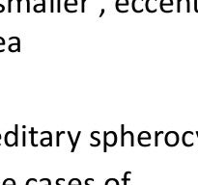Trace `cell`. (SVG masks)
Returning <instances> with one entry per match:
<instances>
[{
    "label": "cell",
    "instance_id": "cell-1",
    "mask_svg": "<svg viewBox=\"0 0 198 185\" xmlns=\"http://www.w3.org/2000/svg\"><path fill=\"white\" fill-rule=\"evenodd\" d=\"M104 151H107V147H113L117 144V135L114 131H104Z\"/></svg>",
    "mask_w": 198,
    "mask_h": 185
},
{
    "label": "cell",
    "instance_id": "cell-2",
    "mask_svg": "<svg viewBox=\"0 0 198 185\" xmlns=\"http://www.w3.org/2000/svg\"><path fill=\"white\" fill-rule=\"evenodd\" d=\"M165 144L168 147H175L179 143V135L175 131H169L165 134Z\"/></svg>",
    "mask_w": 198,
    "mask_h": 185
},
{
    "label": "cell",
    "instance_id": "cell-3",
    "mask_svg": "<svg viewBox=\"0 0 198 185\" xmlns=\"http://www.w3.org/2000/svg\"><path fill=\"white\" fill-rule=\"evenodd\" d=\"M5 144L8 147H17V137H16V133L15 131H8L5 135Z\"/></svg>",
    "mask_w": 198,
    "mask_h": 185
},
{
    "label": "cell",
    "instance_id": "cell-4",
    "mask_svg": "<svg viewBox=\"0 0 198 185\" xmlns=\"http://www.w3.org/2000/svg\"><path fill=\"white\" fill-rule=\"evenodd\" d=\"M150 141L151 140V134L148 131H141L139 134H138V144H141L143 141Z\"/></svg>",
    "mask_w": 198,
    "mask_h": 185
},
{
    "label": "cell",
    "instance_id": "cell-5",
    "mask_svg": "<svg viewBox=\"0 0 198 185\" xmlns=\"http://www.w3.org/2000/svg\"><path fill=\"white\" fill-rule=\"evenodd\" d=\"M144 0H142V1L139 2V4H137V0H132V4H131V7H132V10L133 12L135 13H142L143 12V8H142V4H143Z\"/></svg>",
    "mask_w": 198,
    "mask_h": 185
},
{
    "label": "cell",
    "instance_id": "cell-6",
    "mask_svg": "<svg viewBox=\"0 0 198 185\" xmlns=\"http://www.w3.org/2000/svg\"><path fill=\"white\" fill-rule=\"evenodd\" d=\"M40 144L42 145L43 147H51L52 146V134L51 135H49L48 138L44 137V138L41 139Z\"/></svg>",
    "mask_w": 198,
    "mask_h": 185
},
{
    "label": "cell",
    "instance_id": "cell-7",
    "mask_svg": "<svg viewBox=\"0 0 198 185\" xmlns=\"http://www.w3.org/2000/svg\"><path fill=\"white\" fill-rule=\"evenodd\" d=\"M100 135V132L99 131H93L91 133V138L93 139V140L96 142V145H95V147H98V146H100V144H101V141H100V139L97 137V136H99Z\"/></svg>",
    "mask_w": 198,
    "mask_h": 185
},
{
    "label": "cell",
    "instance_id": "cell-8",
    "mask_svg": "<svg viewBox=\"0 0 198 185\" xmlns=\"http://www.w3.org/2000/svg\"><path fill=\"white\" fill-rule=\"evenodd\" d=\"M29 133L31 134V145L33 146V147H38V146L35 144V142H34V140H35V135H38V131H35L34 128L32 127V128H31V131H29Z\"/></svg>",
    "mask_w": 198,
    "mask_h": 185
},
{
    "label": "cell",
    "instance_id": "cell-9",
    "mask_svg": "<svg viewBox=\"0 0 198 185\" xmlns=\"http://www.w3.org/2000/svg\"><path fill=\"white\" fill-rule=\"evenodd\" d=\"M160 7H165V6H173V0H162L159 4Z\"/></svg>",
    "mask_w": 198,
    "mask_h": 185
},
{
    "label": "cell",
    "instance_id": "cell-10",
    "mask_svg": "<svg viewBox=\"0 0 198 185\" xmlns=\"http://www.w3.org/2000/svg\"><path fill=\"white\" fill-rule=\"evenodd\" d=\"M128 4H130L128 0H116V3H115V5L127 7V6H128Z\"/></svg>",
    "mask_w": 198,
    "mask_h": 185
},
{
    "label": "cell",
    "instance_id": "cell-11",
    "mask_svg": "<svg viewBox=\"0 0 198 185\" xmlns=\"http://www.w3.org/2000/svg\"><path fill=\"white\" fill-rule=\"evenodd\" d=\"M80 135H81V131H78V132H77V135H76V140H75V142H73V147H72V152H73V151L76 150V145H77V143H78V140H79Z\"/></svg>",
    "mask_w": 198,
    "mask_h": 185
},
{
    "label": "cell",
    "instance_id": "cell-12",
    "mask_svg": "<svg viewBox=\"0 0 198 185\" xmlns=\"http://www.w3.org/2000/svg\"><path fill=\"white\" fill-rule=\"evenodd\" d=\"M163 131H156L155 132V147L159 146V135H162Z\"/></svg>",
    "mask_w": 198,
    "mask_h": 185
},
{
    "label": "cell",
    "instance_id": "cell-13",
    "mask_svg": "<svg viewBox=\"0 0 198 185\" xmlns=\"http://www.w3.org/2000/svg\"><path fill=\"white\" fill-rule=\"evenodd\" d=\"M105 185H119V182H118V180L115 178H109L107 180Z\"/></svg>",
    "mask_w": 198,
    "mask_h": 185
},
{
    "label": "cell",
    "instance_id": "cell-14",
    "mask_svg": "<svg viewBox=\"0 0 198 185\" xmlns=\"http://www.w3.org/2000/svg\"><path fill=\"white\" fill-rule=\"evenodd\" d=\"M63 134H65V132L64 131H58L57 133H56V141H57V143H56V146L57 147H60V136L61 135H63Z\"/></svg>",
    "mask_w": 198,
    "mask_h": 185
},
{
    "label": "cell",
    "instance_id": "cell-15",
    "mask_svg": "<svg viewBox=\"0 0 198 185\" xmlns=\"http://www.w3.org/2000/svg\"><path fill=\"white\" fill-rule=\"evenodd\" d=\"M130 174H131V172H126V173H125V175H124V177L122 178L123 182H124V185H127L128 181H130V180H131L130 177H128V175Z\"/></svg>",
    "mask_w": 198,
    "mask_h": 185
},
{
    "label": "cell",
    "instance_id": "cell-16",
    "mask_svg": "<svg viewBox=\"0 0 198 185\" xmlns=\"http://www.w3.org/2000/svg\"><path fill=\"white\" fill-rule=\"evenodd\" d=\"M3 185H16V181L12 178H7L4 180Z\"/></svg>",
    "mask_w": 198,
    "mask_h": 185
},
{
    "label": "cell",
    "instance_id": "cell-17",
    "mask_svg": "<svg viewBox=\"0 0 198 185\" xmlns=\"http://www.w3.org/2000/svg\"><path fill=\"white\" fill-rule=\"evenodd\" d=\"M22 146H26V131H22Z\"/></svg>",
    "mask_w": 198,
    "mask_h": 185
},
{
    "label": "cell",
    "instance_id": "cell-18",
    "mask_svg": "<svg viewBox=\"0 0 198 185\" xmlns=\"http://www.w3.org/2000/svg\"><path fill=\"white\" fill-rule=\"evenodd\" d=\"M87 0H81V12L84 13L85 12V2Z\"/></svg>",
    "mask_w": 198,
    "mask_h": 185
},
{
    "label": "cell",
    "instance_id": "cell-19",
    "mask_svg": "<svg viewBox=\"0 0 198 185\" xmlns=\"http://www.w3.org/2000/svg\"><path fill=\"white\" fill-rule=\"evenodd\" d=\"M12 2H13V0H8V12L9 13L12 12Z\"/></svg>",
    "mask_w": 198,
    "mask_h": 185
},
{
    "label": "cell",
    "instance_id": "cell-20",
    "mask_svg": "<svg viewBox=\"0 0 198 185\" xmlns=\"http://www.w3.org/2000/svg\"><path fill=\"white\" fill-rule=\"evenodd\" d=\"M57 12H61V0H57Z\"/></svg>",
    "mask_w": 198,
    "mask_h": 185
},
{
    "label": "cell",
    "instance_id": "cell-21",
    "mask_svg": "<svg viewBox=\"0 0 198 185\" xmlns=\"http://www.w3.org/2000/svg\"><path fill=\"white\" fill-rule=\"evenodd\" d=\"M50 12H54V0H50Z\"/></svg>",
    "mask_w": 198,
    "mask_h": 185
},
{
    "label": "cell",
    "instance_id": "cell-22",
    "mask_svg": "<svg viewBox=\"0 0 198 185\" xmlns=\"http://www.w3.org/2000/svg\"><path fill=\"white\" fill-rule=\"evenodd\" d=\"M26 4H27L26 12H27V13H29V12H30V0H26Z\"/></svg>",
    "mask_w": 198,
    "mask_h": 185
},
{
    "label": "cell",
    "instance_id": "cell-23",
    "mask_svg": "<svg viewBox=\"0 0 198 185\" xmlns=\"http://www.w3.org/2000/svg\"><path fill=\"white\" fill-rule=\"evenodd\" d=\"M104 12H105V10H104V9H102V10H101V14H100V16H99V17H102L104 16Z\"/></svg>",
    "mask_w": 198,
    "mask_h": 185
},
{
    "label": "cell",
    "instance_id": "cell-24",
    "mask_svg": "<svg viewBox=\"0 0 198 185\" xmlns=\"http://www.w3.org/2000/svg\"><path fill=\"white\" fill-rule=\"evenodd\" d=\"M0 7H1V8H2V10H1V11H0V13H2V12H4V10H5V7H4V5H3V4H0Z\"/></svg>",
    "mask_w": 198,
    "mask_h": 185
},
{
    "label": "cell",
    "instance_id": "cell-25",
    "mask_svg": "<svg viewBox=\"0 0 198 185\" xmlns=\"http://www.w3.org/2000/svg\"><path fill=\"white\" fill-rule=\"evenodd\" d=\"M0 139H1V134H0Z\"/></svg>",
    "mask_w": 198,
    "mask_h": 185
}]
</instances>
